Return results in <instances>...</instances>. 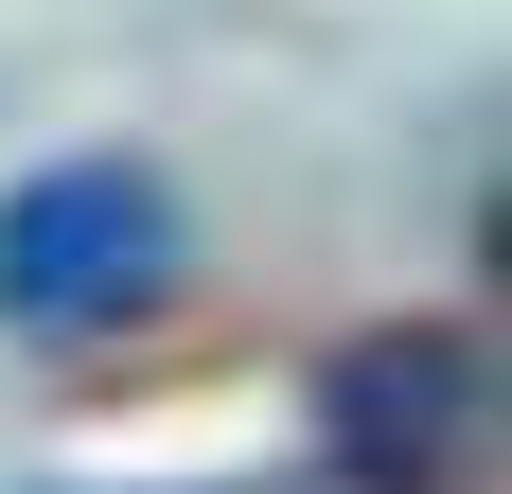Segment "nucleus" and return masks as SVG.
<instances>
[{
	"label": "nucleus",
	"instance_id": "f257e3e1",
	"mask_svg": "<svg viewBox=\"0 0 512 494\" xmlns=\"http://www.w3.org/2000/svg\"><path fill=\"white\" fill-rule=\"evenodd\" d=\"M195 265V212L159 159H36L0 195V336H124Z\"/></svg>",
	"mask_w": 512,
	"mask_h": 494
},
{
	"label": "nucleus",
	"instance_id": "f03ea898",
	"mask_svg": "<svg viewBox=\"0 0 512 494\" xmlns=\"http://www.w3.org/2000/svg\"><path fill=\"white\" fill-rule=\"evenodd\" d=\"M318 477L336 494H477L495 477V353L460 318L336 336L318 353Z\"/></svg>",
	"mask_w": 512,
	"mask_h": 494
},
{
	"label": "nucleus",
	"instance_id": "7ed1b4c3",
	"mask_svg": "<svg viewBox=\"0 0 512 494\" xmlns=\"http://www.w3.org/2000/svg\"><path fill=\"white\" fill-rule=\"evenodd\" d=\"M71 494H283V477H71Z\"/></svg>",
	"mask_w": 512,
	"mask_h": 494
}]
</instances>
